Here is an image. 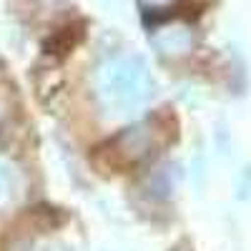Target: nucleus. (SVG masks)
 <instances>
[{
    "label": "nucleus",
    "mask_w": 251,
    "mask_h": 251,
    "mask_svg": "<svg viewBox=\"0 0 251 251\" xmlns=\"http://www.w3.org/2000/svg\"><path fill=\"white\" fill-rule=\"evenodd\" d=\"M146 68L136 60H128V58H121L116 60L113 66L106 68V98L108 100H118L123 106L128 103H136L146 96Z\"/></svg>",
    "instance_id": "f03ea898"
},
{
    "label": "nucleus",
    "mask_w": 251,
    "mask_h": 251,
    "mask_svg": "<svg viewBox=\"0 0 251 251\" xmlns=\"http://www.w3.org/2000/svg\"><path fill=\"white\" fill-rule=\"evenodd\" d=\"M156 131L149 126H136L126 133L111 138L106 146H100V156L106 158L108 169H131V166L141 163L146 156L153 151L156 146Z\"/></svg>",
    "instance_id": "f257e3e1"
},
{
    "label": "nucleus",
    "mask_w": 251,
    "mask_h": 251,
    "mask_svg": "<svg viewBox=\"0 0 251 251\" xmlns=\"http://www.w3.org/2000/svg\"><path fill=\"white\" fill-rule=\"evenodd\" d=\"M149 3H169V0H149Z\"/></svg>",
    "instance_id": "7ed1b4c3"
}]
</instances>
